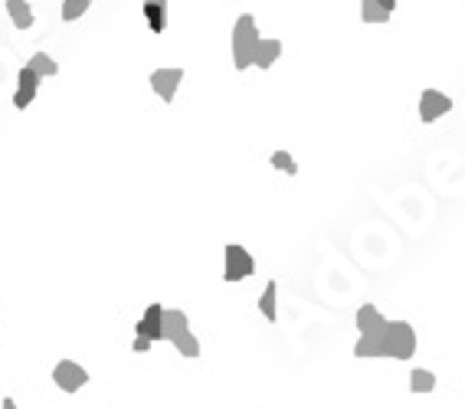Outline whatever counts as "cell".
Segmentation results:
<instances>
[{
  "instance_id": "obj_8",
  "label": "cell",
  "mask_w": 465,
  "mask_h": 409,
  "mask_svg": "<svg viewBox=\"0 0 465 409\" xmlns=\"http://www.w3.org/2000/svg\"><path fill=\"white\" fill-rule=\"evenodd\" d=\"M387 324L390 321L373 305H361V308H357V331H361V337H381V334L387 331Z\"/></svg>"
},
{
  "instance_id": "obj_10",
  "label": "cell",
  "mask_w": 465,
  "mask_h": 409,
  "mask_svg": "<svg viewBox=\"0 0 465 409\" xmlns=\"http://www.w3.org/2000/svg\"><path fill=\"white\" fill-rule=\"evenodd\" d=\"M36 89H40V79L23 66L20 69V89H17V95H13V105H17V108H26V105L36 99Z\"/></svg>"
},
{
  "instance_id": "obj_17",
  "label": "cell",
  "mask_w": 465,
  "mask_h": 409,
  "mask_svg": "<svg viewBox=\"0 0 465 409\" xmlns=\"http://www.w3.org/2000/svg\"><path fill=\"white\" fill-rule=\"evenodd\" d=\"M410 390L413 393H432L436 390V376L430 370H413L410 374Z\"/></svg>"
},
{
  "instance_id": "obj_16",
  "label": "cell",
  "mask_w": 465,
  "mask_h": 409,
  "mask_svg": "<svg viewBox=\"0 0 465 409\" xmlns=\"http://www.w3.org/2000/svg\"><path fill=\"white\" fill-rule=\"evenodd\" d=\"M275 291H279V285L269 281L266 291H263V298H259V311H263L266 321H279V311H275Z\"/></svg>"
},
{
  "instance_id": "obj_12",
  "label": "cell",
  "mask_w": 465,
  "mask_h": 409,
  "mask_svg": "<svg viewBox=\"0 0 465 409\" xmlns=\"http://www.w3.org/2000/svg\"><path fill=\"white\" fill-rule=\"evenodd\" d=\"M282 56V43L279 40H259V50H256V60L253 66L259 69H272V62Z\"/></svg>"
},
{
  "instance_id": "obj_3",
  "label": "cell",
  "mask_w": 465,
  "mask_h": 409,
  "mask_svg": "<svg viewBox=\"0 0 465 409\" xmlns=\"http://www.w3.org/2000/svg\"><path fill=\"white\" fill-rule=\"evenodd\" d=\"M223 252H226V269H223V279H226V281H243V279H249V275L256 272L253 256H249L243 246L229 242Z\"/></svg>"
},
{
  "instance_id": "obj_2",
  "label": "cell",
  "mask_w": 465,
  "mask_h": 409,
  "mask_svg": "<svg viewBox=\"0 0 465 409\" xmlns=\"http://www.w3.org/2000/svg\"><path fill=\"white\" fill-rule=\"evenodd\" d=\"M383 350L393 360H410L416 354V331L410 321H390L383 331Z\"/></svg>"
},
{
  "instance_id": "obj_11",
  "label": "cell",
  "mask_w": 465,
  "mask_h": 409,
  "mask_svg": "<svg viewBox=\"0 0 465 409\" xmlns=\"http://www.w3.org/2000/svg\"><path fill=\"white\" fill-rule=\"evenodd\" d=\"M144 17L154 33H164L168 26V0H144Z\"/></svg>"
},
{
  "instance_id": "obj_15",
  "label": "cell",
  "mask_w": 465,
  "mask_h": 409,
  "mask_svg": "<svg viewBox=\"0 0 465 409\" xmlns=\"http://www.w3.org/2000/svg\"><path fill=\"white\" fill-rule=\"evenodd\" d=\"M361 20L364 23H387L390 10L383 7L381 0H361Z\"/></svg>"
},
{
  "instance_id": "obj_4",
  "label": "cell",
  "mask_w": 465,
  "mask_h": 409,
  "mask_svg": "<svg viewBox=\"0 0 465 409\" xmlns=\"http://www.w3.org/2000/svg\"><path fill=\"white\" fill-rule=\"evenodd\" d=\"M53 383L60 386V390H66V393H76V390H82V386L89 383V370L79 366L76 360H60V364L53 366Z\"/></svg>"
},
{
  "instance_id": "obj_21",
  "label": "cell",
  "mask_w": 465,
  "mask_h": 409,
  "mask_svg": "<svg viewBox=\"0 0 465 409\" xmlns=\"http://www.w3.org/2000/svg\"><path fill=\"white\" fill-rule=\"evenodd\" d=\"M131 347L138 350V354H144V350H151V341H144V337H135V344Z\"/></svg>"
},
{
  "instance_id": "obj_20",
  "label": "cell",
  "mask_w": 465,
  "mask_h": 409,
  "mask_svg": "<svg viewBox=\"0 0 465 409\" xmlns=\"http://www.w3.org/2000/svg\"><path fill=\"white\" fill-rule=\"evenodd\" d=\"M85 10H89V0H62V20H69V23L82 17Z\"/></svg>"
},
{
  "instance_id": "obj_13",
  "label": "cell",
  "mask_w": 465,
  "mask_h": 409,
  "mask_svg": "<svg viewBox=\"0 0 465 409\" xmlns=\"http://www.w3.org/2000/svg\"><path fill=\"white\" fill-rule=\"evenodd\" d=\"M26 69L33 72L36 79H53L56 72H60V66H56V60L53 56H46V52H36V56H30V62H26Z\"/></svg>"
},
{
  "instance_id": "obj_19",
  "label": "cell",
  "mask_w": 465,
  "mask_h": 409,
  "mask_svg": "<svg viewBox=\"0 0 465 409\" xmlns=\"http://www.w3.org/2000/svg\"><path fill=\"white\" fill-rule=\"evenodd\" d=\"M272 167H275V171H285L288 177H295V174H298V164H295V157H292L288 151H275V154H272Z\"/></svg>"
},
{
  "instance_id": "obj_5",
  "label": "cell",
  "mask_w": 465,
  "mask_h": 409,
  "mask_svg": "<svg viewBox=\"0 0 465 409\" xmlns=\"http://www.w3.org/2000/svg\"><path fill=\"white\" fill-rule=\"evenodd\" d=\"M138 337H144V341H164V305H148L144 308V318L135 324Z\"/></svg>"
},
{
  "instance_id": "obj_23",
  "label": "cell",
  "mask_w": 465,
  "mask_h": 409,
  "mask_svg": "<svg viewBox=\"0 0 465 409\" xmlns=\"http://www.w3.org/2000/svg\"><path fill=\"white\" fill-rule=\"evenodd\" d=\"M4 409H17V403H13V400L7 396V400H4Z\"/></svg>"
},
{
  "instance_id": "obj_9",
  "label": "cell",
  "mask_w": 465,
  "mask_h": 409,
  "mask_svg": "<svg viewBox=\"0 0 465 409\" xmlns=\"http://www.w3.org/2000/svg\"><path fill=\"white\" fill-rule=\"evenodd\" d=\"M190 331V321H187L184 311H174V308H164V341H177L180 334Z\"/></svg>"
},
{
  "instance_id": "obj_14",
  "label": "cell",
  "mask_w": 465,
  "mask_h": 409,
  "mask_svg": "<svg viewBox=\"0 0 465 409\" xmlns=\"http://www.w3.org/2000/svg\"><path fill=\"white\" fill-rule=\"evenodd\" d=\"M7 13L13 17L17 30H30V26H33V10H30L26 0H7Z\"/></svg>"
},
{
  "instance_id": "obj_22",
  "label": "cell",
  "mask_w": 465,
  "mask_h": 409,
  "mask_svg": "<svg viewBox=\"0 0 465 409\" xmlns=\"http://www.w3.org/2000/svg\"><path fill=\"white\" fill-rule=\"evenodd\" d=\"M381 4H383V7L390 10V13H393V10H397V0H381Z\"/></svg>"
},
{
  "instance_id": "obj_18",
  "label": "cell",
  "mask_w": 465,
  "mask_h": 409,
  "mask_svg": "<svg viewBox=\"0 0 465 409\" xmlns=\"http://www.w3.org/2000/svg\"><path fill=\"white\" fill-rule=\"evenodd\" d=\"M174 347L180 350V357H187V360H194V357H200V341H197L194 334L187 331V334H180L177 341H174Z\"/></svg>"
},
{
  "instance_id": "obj_7",
  "label": "cell",
  "mask_w": 465,
  "mask_h": 409,
  "mask_svg": "<svg viewBox=\"0 0 465 409\" xmlns=\"http://www.w3.org/2000/svg\"><path fill=\"white\" fill-rule=\"evenodd\" d=\"M446 111H452V99L442 95L439 89H426V92L420 95V118L423 121H436V118H442Z\"/></svg>"
},
{
  "instance_id": "obj_6",
  "label": "cell",
  "mask_w": 465,
  "mask_h": 409,
  "mask_svg": "<svg viewBox=\"0 0 465 409\" xmlns=\"http://www.w3.org/2000/svg\"><path fill=\"white\" fill-rule=\"evenodd\" d=\"M180 79H184V69H154L151 72V89L154 95H161V102H174V95H177V86Z\"/></svg>"
},
{
  "instance_id": "obj_1",
  "label": "cell",
  "mask_w": 465,
  "mask_h": 409,
  "mask_svg": "<svg viewBox=\"0 0 465 409\" xmlns=\"http://www.w3.org/2000/svg\"><path fill=\"white\" fill-rule=\"evenodd\" d=\"M256 50H259V30H256V20L243 13L233 26V62H236L239 72L253 66Z\"/></svg>"
}]
</instances>
